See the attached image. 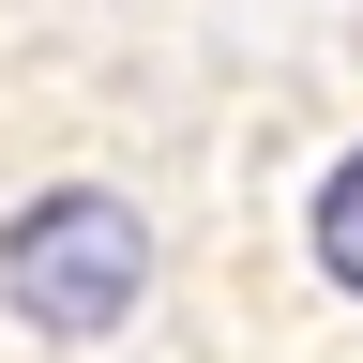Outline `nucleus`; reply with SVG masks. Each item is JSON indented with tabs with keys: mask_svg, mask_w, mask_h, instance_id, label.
<instances>
[{
	"mask_svg": "<svg viewBox=\"0 0 363 363\" xmlns=\"http://www.w3.org/2000/svg\"><path fill=\"white\" fill-rule=\"evenodd\" d=\"M303 242H318V288H333V303H363V152H333V167H318Z\"/></svg>",
	"mask_w": 363,
	"mask_h": 363,
	"instance_id": "obj_2",
	"label": "nucleus"
},
{
	"mask_svg": "<svg viewBox=\"0 0 363 363\" xmlns=\"http://www.w3.org/2000/svg\"><path fill=\"white\" fill-rule=\"evenodd\" d=\"M0 303H16V333H45V348H106L121 318L152 303V212L106 197V182L30 197L0 227Z\"/></svg>",
	"mask_w": 363,
	"mask_h": 363,
	"instance_id": "obj_1",
	"label": "nucleus"
}]
</instances>
